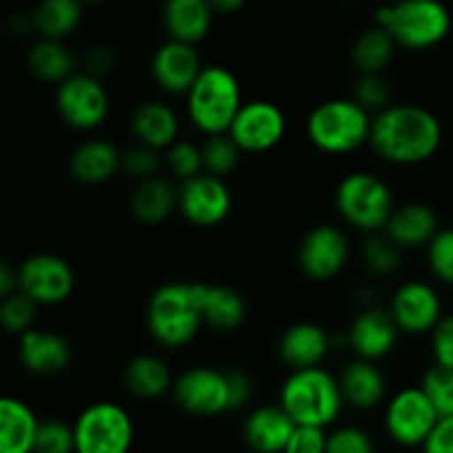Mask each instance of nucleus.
I'll return each mask as SVG.
<instances>
[{"mask_svg": "<svg viewBox=\"0 0 453 453\" xmlns=\"http://www.w3.org/2000/svg\"><path fill=\"white\" fill-rule=\"evenodd\" d=\"M217 13H234L246 4V0H211Z\"/></svg>", "mask_w": 453, "mask_h": 453, "instance_id": "50", "label": "nucleus"}, {"mask_svg": "<svg viewBox=\"0 0 453 453\" xmlns=\"http://www.w3.org/2000/svg\"><path fill=\"white\" fill-rule=\"evenodd\" d=\"M20 292L38 305H60L73 295L75 273L71 264L53 252H38L27 257L18 268Z\"/></svg>", "mask_w": 453, "mask_h": 453, "instance_id": "12", "label": "nucleus"}, {"mask_svg": "<svg viewBox=\"0 0 453 453\" xmlns=\"http://www.w3.org/2000/svg\"><path fill=\"white\" fill-rule=\"evenodd\" d=\"M197 299L203 326H211L212 330L233 332L246 321V299L233 288L197 283Z\"/></svg>", "mask_w": 453, "mask_h": 453, "instance_id": "27", "label": "nucleus"}, {"mask_svg": "<svg viewBox=\"0 0 453 453\" xmlns=\"http://www.w3.org/2000/svg\"><path fill=\"white\" fill-rule=\"evenodd\" d=\"M203 71L195 44L168 38L150 60V75L162 91L171 96H186Z\"/></svg>", "mask_w": 453, "mask_h": 453, "instance_id": "17", "label": "nucleus"}, {"mask_svg": "<svg viewBox=\"0 0 453 453\" xmlns=\"http://www.w3.org/2000/svg\"><path fill=\"white\" fill-rule=\"evenodd\" d=\"M354 100L372 115H376L392 104V87L383 78V73H361L354 87Z\"/></svg>", "mask_w": 453, "mask_h": 453, "instance_id": "39", "label": "nucleus"}, {"mask_svg": "<svg viewBox=\"0 0 453 453\" xmlns=\"http://www.w3.org/2000/svg\"><path fill=\"white\" fill-rule=\"evenodd\" d=\"M180 206V188L166 177H149L135 186L131 195V212L140 224L157 226L173 215Z\"/></svg>", "mask_w": 453, "mask_h": 453, "instance_id": "29", "label": "nucleus"}, {"mask_svg": "<svg viewBox=\"0 0 453 453\" xmlns=\"http://www.w3.org/2000/svg\"><path fill=\"white\" fill-rule=\"evenodd\" d=\"M420 388L434 403L441 418L453 416V370L434 363V367H429L423 374Z\"/></svg>", "mask_w": 453, "mask_h": 453, "instance_id": "37", "label": "nucleus"}, {"mask_svg": "<svg viewBox=\"0 0 453 453\" xmlns=\"http://www.w3.org/2000/svg\"><path fill=\"white\" fill-rule=\"evenodd\" d=\"M242 106V87L237 75L221 65L203 66L199 78L186 93L190 122L203 135L228 133Z\"/></svg>", "mask_w": 453, "mask_h": 453, "instance_id": "4", "label": "nucleus"}, {"mask_svg": "<svg viewBox=\"0 0 453 453\" xmlns=\"http://www.w3.org/2000/svg\"><path fill=\"white\" fill-rule=\"evenodd\" d=\"M40 420L18 398L0 401V453H34Z\"/></svg>", "mask_w": 453, "mask_h": 453, "instance_id": "28", "label": "nucleus"}, {"mask_svg": "<svg viewBox=\"0 0 453 453\" xmlns=\"http://www.w3.org/2000/svg\"><path fill=\"white\" fill-rule=\"evenodd\" d=\"M84 4H100V3H104V0H82Z\"/></svg>", "mask_w": 453, "mask_h": 453, "instance_id": "51", "label": "nucleus"}, {"mask_svg": "<svg viewBox=\"0 0 453 453\" xmlns=\"http://www.w3.org/2000/svg\"><path fill=\"white\" fill-rule=\"evenodd\" d=\"M175 403L190 416L211 418L230 411L228 372L212 367H190L173 385Z\"/></svg>", "mask_w": 453, "mask_h": 453, "instance_id": "11", "label": "nucleus"}, {"mask_svg": "<svg viewBox=\"0 0 453 453\" xmlns=\"http://www.w3.org/2000/svg\"><path fill=\"white\" fill-rule=\"evenodd\" d=\"M211 0H166L164 3V27L168 38L197 44L208 35L215 16Z\"/></svg>", "mask_w": 453, "mask_h": 453, "instance_id": "26", "label": "nucleus"}, {"mask_svg": "<svg viewBox=\"0 0 453 453\" xmlns=\"http://www.w3.org/2000/svg\"><path fill=\"white\" fill-rule=\"evenodd\" d=\"M401 250L403 248L385 230H379V233H367L361 255L370 273L392 274L401 265Z\"/></svg>", "mask_w": 453, "mask_h": 453, "instance_id": "34", "label": "nucleus"}, {"mask_svg": "<svg viewBox=\"0 0 453 453\" xmlns=\"http://www.w3.org/2000/svg\"><path fill=\"white\" fill-rule=\"evenodd\" d=\"M374 115L354 97L321 102L308 118V140L327 155H345L370 144Z\"/></svg>", "mask_w": 453, "mask_h": 453, "instance_id": "5", "label": "nucleus"}, {"mask_svg": "<svg viewBox=\"0 0 453 453\" xmlns=\"http://www.w3.org/2000/svg\"><path fill=\"white\" fill-rule=\"evenodd\" d=\"M398 42L385 27H370L352 44V62L358 73H383L392 62Z\"/></svg>", "mask_w": 453, "mask_h": 453, "instance_id": "33", "label": "nucleus"}, {"mask_svg": "<svg viewBox=\"0 0 453 453\" xmlns=\"http://www.w3.org/2000/svg\"><path fill=\"white\" fill-rule=\"evenodd\" d=\"M385 29L394 35L398 47L425 51L449 35L451 13L441 0H398L389 4Z\"/></svg>", "mask_w": 453, "mask_h": 453, "instance_id": "7", "label": "nucleus"}, {"mask_svg": "<svg viewBox=\"0 0 453 453\" xmlns=\"http://www.w3.org/2000/svg\"><path fill=\"white\" fill-rule=\"evenodd\" d=\"M336 211L361 233L385 230L394 208L392 188L372 173L357 171L345 175L336 186Z\"/></svg>", "mask_w": 453, "mask_h": 453, "instance_id": "6", "label": "nucleus"}, {"mask_svg": "<svg viewBox=\"0 0 453 453\" xmlns=\"http://www.w3.org/2000/svg\"><path fill=\"white\" fill-rule=\"evenodd\" d=\"M441 144V119L425 106L389 104L372 119L370 146L389 164H423L438 153Z\"/></svg>", "mask_w": 453, "mask_h": 453, "instance_id": "1", "label": "nucleus"}, {"mask_svg": "<svg viewBox=\"0 0 453 453\" xmlns=\"http://www.w3.org/2000/svg\"><path fill=\"white\" fill-rule=\"evenodd\" d=\"M330 334L317 323H296L283 332L279 341V357L292 370L319 367L330 352Z\"/></svg>", "mask_w": 453, "mask_h": 453, "instance_id": "21", "label": "nucleus"}, {"mask_svg": "<svg viewBox=\"0 0 453 453\" xmlns=\"http://www.w3.org/2000/svg\"><path fill=\"white\" fill-rule=\"evenodd\" d=\"M180 212L188 224L212 228L226 221L233 208V193L224 177L199 173L180 186Z\"/></svg>", "mask_w": 453, "mask_h": 453, "instance_id": "13", "label": "nucleus"}, {"mask_svg": "<svg viewBox=\"0 0 453 453\" xmlns=\"http://www.w3.org/2000/svg\"><path fill=\"white\" fill-rule=\"evenodd\" d=\"M441 414L423 388H407L394 394L385 411V429L401 447H423L436 429Z\"/></svg>", "mask_w": 453, "mask_h": 453, "instance_id": "10", "label": "nucleus"}, {"mask_svg": "<svg viewBox=\"0 0 453 453\" xmlns=\"http://www.w3.org/2000/svg\"><path fill=\"white\" fill-rule=\"evenodd\" d=\"M18 358L29 374L56 376L69 367L71 345L58 332L31 327L18 339Z\"/></svg>", "mask_w": 453, "mask_h": 453, "instance_id": "19", "label": "nucleus"}, {"mask_svg": "<svg viewBox=\"0 0 453 453\" xmlns=\"http://www.w3.org/2000/svg\"><path fill=\"white\" fill-rule=\"evenodd\" d=\"M34 453H75L73 425L58 418L40 420Z\"/></svg>", "mask_w": 453, "mask_h": 453, "instance_id": "38", "label": "nucleus"}, {"mask_svg": "<svg viewBox=\"0 0 453 453\" xmlns=\"http://www.w3.org/2000/svg\"><path fill=\"white\" fill-rule=\"evenodd\" d=\"M394 321L401 332L411 336L432 334L434 327L442 319V303L438 292L425 281H407L394 292L389 305Z\"/></svg>", "mask_w": 453, "mask_h": 453, "instance_id": "16", "label": "nucleus"}, {"mask_svg": "<svg viewBox=\"0 0 453 453\" xmlns=\"http://www.w3.org/2000/svg\"><path fill=\"white\" fill-rule=\"evenodd\" d=\"M296 423L281 405L257 407L243 423V441L255 453H283Z\"/></svg>", "mask_w": 453, "mask_h": 453, "instance_id": "20", "label": "nucleus"}, {"mask_svg": "<svg viewBox=\"0 0 453 453\" xmlns=\"http://www.w3.org/2000/svg\"><path fill=\"white\" fill-rule=\"evenodd\" d=\"M162 166H166V157L162 155V150L140 144V142L122 155V168L137 181L159 175Z\"/></svg>", "mask_w": 453, "mask_h": 453, "instance_id": "41", "label": "nucleus"}, {"mask_svg": "<svg viewBox=\"0 0 453 453\" xmlns=\"http://www.w3.org/2000/svg\"><path fill=\"white\" fill-rule=\"evenodd\" d=\"M20 290V277H18V268H13L9 261H3L0 265V295L9 296L13 292Z\"/></svg>", "mask_w": 453, "mask_h": 453, "instance_id": "49", "label": "nucleus"}, {"mask_svg": "<svg viewBox=\"0 0 453 453\" xmlns=\"http://www.w3.org/2000/svg\"><path fill=\"white\" fill-rule=\"evenodd\" d=\"M438 217L434 208L423 202H410L394 208L385 233L403 248V250H416V248L429 246L438 233Z\"/></svg>", "mask_w": 453, "mask_h": 453, "instance_id": "23", "label": "nucleus"}, {"mask_svg": "<svg viewBox=\"0 0 453 453\" xmlns=\"http://www.w3.org/2000/svg\"><path fill=\"white\" fill-rule=\"evenodd\" d=\"M122 168V153L106 140H87L71 153L69 171L80 184L97 186Z\"/></svg>", "mask_w": 453, "mask_h": 453, "instance_id": "24", "label": "nucleus"}, {"mask_svg": "<svg viewBox=\"0 0 453 453\" xmlns=\"http://www.w3.org/2000/svg\"><path fill=\"white\" fill-rule=\"evenodd\" d=\"M27 66L42 82L60 84L75 73L78 62L65 40L40 38L27 53Z\"/></svg>", "mask_w": 453, "mask_h": 453, "instance_id": "31", "label": "nucleus"}, {"mask_svg": "<svg viewBox=\"0 0 453 453\" xmlns=\"http://www.w3.org/2000/svg\"><path fill=\"white\" fill-rule=\"evenodd\" d=\"M82 0H40L34 16V31L40 38L65 40L82 22Z\"/></svg>", "mask_w": 453, "mask_h": 453, "instance_id": "32", "label": "nucleus"}, {"mask_svg": "<svg viewBox=\"0 0 453 453\" xmlns=\"http://www.w3.org/2000/svg\"><path fill=\"white\" fill-rule=\"evenodd\" d=\"M75 453H128L133 420L122 405L100 401L88 405L73 423Z\"/></svg>", "mask_w": 453, "mask_h": 453, "instance_id": "8", "label": "nucleus"}, {"mask_svg": "<svg viewBox=\"0 0 453 453\" xmlns=\"http://www.w3.org/2000/svg\"><path fill=\"white\" fill-rule=\"evenodd\" d=\"M283 453H327L326 427L314 425H296L290 442Z\"/></svg>", "mask_w": 453, "mask_h": 453, "instance_id": "44", "label": "nucleus"}, {"mask_svg": "<svg viewBox=\"0 0 453 453\" xmlns=\"http://www.w3.org/2000/svg\"><path fill=\"white\" fill-rule=\"evenodd\" d=\"M228 372V383H230V411H237L248 405L252 398V380L246 372L242 370H226Z\"/></svg>", "mask_w": 453, "mask_h": 453, "instance_id": "47", "label": "nucleus"}, {"mask_svg": "<svg viewBox=\"0 0 453 453\" xmlns=\"http://www.w3.org/2000/svg\"><path fill=\"white\" fill-rule=\"evenodd\" d=\"M327 453H376V445L365 429L339 427L327 434Z\"/></svg>", "mask_w": 453, "mask_h": 453, "instance_id": "43", "label": "nucleus"}, {"mask_svg": "<svg viewBox=\"0 0 453 453\" xmlns=\"http://www.w3.org/2000/svg\"><path fill=\"white\" fill-rule=\"evenodd\" d=\"M423 453H453V416L438 420L436 429L423 445Z\"/></svg>", "mask_w": 453, "mask_h": 453, "instance_id": "48", "label": "nucleus"}, {"mask_svg": "<svg viewBox=\"0 0 453 453\" xmlns=\"http://www.w3.org/2000/svg\"><path fill=\"white\" fill-rule=\"evenodd\" d=\"M432 352L436 365L453 370V314L442 317L432 330Z\"/></svg>", "mask_w": 453, "mask_h": 453, "instance_id": "45", "label": "nucleus"}, {"mask_svg": "<svg viewBox=\"0 0 453 453\" xmlns=\"http://www.w3.org/2000/svg\"><path fill=\"white\" fill-rule=\"evenodd\" d=\"M35 314H38V303L20 290L4 296L0 303V321L9 334L22 336L29 332L35 323Z\"/></svg>", "mask_w": 453, "mask_h": 453, "instance_id": "36", "label": "nucleus"}, {"mask_svg": "<svg viewBox=\"0 0 453 453\" xmlns=\"http://www.w3.org/2000/svg\"><path fill=\"white\" fill-rule=\"evenodd\" d=\"M429 270L447 286H453V228L438 230L427 246Z\"/></svg>", "mask_w": 453, "mask_h": 453, "instance_id": "42", "label": "nucleus"}, {"mask_svg": "<svg viewBox=\"0 0 453 453\" xmlns=\"http://www.w3.org/2000/svg\"><path fill=\"white\" fill-rule=\"evenodd\" d=\"M166 168L177 177V180L186 181L190 177L199 175L203 171V150L202 146L193 144V142H180L177 140L171 149H166Z\"/></svg>", "mask_w": 453, "mask_h": 453, "instance_id": "40", "label": "nucleus"}, {"mask_svg": "<svg viewBox=\"0 0 453 453\" xmlns=\"http://www.w3.org/2000/svg\"><path fill=\"white\" fill-rule=\"evenodd\" d=\"M84 66H87V73L96 75V78H104L113 71L115 51L109 44H96V47L88 49L87 58H84Z\"/></svg>", "mask_w": 453, "mask_h": 453, "instance_id": "46", "label": "nucleus"}, {"mask_svg": "<svg viewBox=\"0 0 453 453\" xmlns=\"http://www.w3.org/2000/svg\"><path fill=\"white\" fill-rule=\"evenodd\" d=\"M279 405L296 425L327 427L341 416L345 405L339 379L319 367L292 370L279 394Z\"/></svg>", "mask_w": 453, "mask_h": 453, "instance_id": "3", "label": "nucleus"}, {"mask_svg": "<svg viewBox=\"0 0 453 453\" xmlns=\"http://www.w3.org/2000/svg\"><path fill=\"white\" fill-rule=\"evenodd\" d=\"M286 115L274 102L252 100L239 109L228 135L243 153H265L286 135Z\"/></svg>", "mask_w": 453, "mask_h": 453, "instance_id": "14", "label": "nucleus"}, {"mask_svg": "<svg viewBox=\"0 0 453 453\" xmlns=\"http://www.w3.org/2000/svg\"><path fill=\"white\" fill-rule=\"evenodd\" d=\"M203 150V171L211 175L226 177L237 168L239 155L243 153L237 146V142L228 135V133H219V135H208L206 144L202 146Z\"/></svg>", "mask_w": 453, "mask_h": 453, "instance_id": "35", "label": "nucleus"}, {"mask_svg": "<svg viewBox=\"0 0 453 453\" xmlns=\"http://www.w3.org/2000/svg\"><path fill=\"white\" fill-rule=\"evenodd\" d=\"M349 259V242L336 226H314L299 246V268L312 281H332Z\"/></svg>", "mask_w": 453, "mask_h": 453, "instance_id": "15", "label": "nucleus"}, {"mask_svg": "<svg viewBox=\"0 0 453 453\" xmlns=\"http://www.w3.org/2000/svg\"><path fill=\"white\" fill-rule=\"evenodd\" d=\"M56 109L66 127L75 131H93L109 118L111 97L102 78L84 71L58 84Z\"/></svg>", "mask_w": 453, "mask_h": 453, "instance_id": "9", "label": "nucleus"}, {"mask_svg": "<svg viewBox=\"0 0 453 453\" xmlns=\"http://www.w3.org/2000/svg\"><path fill=\"white\" fill-rule=\"evenodd\" d=\"M131 131L140 144L157 150L171 149L180 135V118L168 104L157 100L142 102L131 118Z\"/></svg>", "mask_w": 453, "mask_h": 453, "instance_id": "25", "label": "nucleus"}, {"mask_svg": "<svg viewBox=\"0 0 453 453\" xmlns=\"http://www.w3.org/2000/svg\"><path fill=\"white\" fill-rule=\"evenodd\" d=\"M122 376L124 388L135 398H144V401H153L166 392H173V385H175L168 363L153 354L133 357L124 367Z\"/></svg>", "mask_w": 453, "mask_h": 453, "instance_id": "30", "label": "nucleus"}, {"mask_svg": "<svg viewBox=\"0 0 453 453\" xmlns=\"http://www.w3.org/2000/svg\"><path fill=\"white\" fill-rule=\"evenodd\" d=\"M339 385L345 405H352L354 410H374L388 396V379L374 361L365 358L348 363L341 372Z\"/></svg>", "mask_w": 453, "mask_h": 453, "instance_id": "22", "label": "nucleus"}, {"mask_svg": "<svg viewBox=\"0 0 453 453\" xmlns=\"http://www.w3.org/2000/svg\"><path fill=\"white\" fill-rule=\"evenodd\" d=\"M146 326L155 343L180 349L197 339L203 326L197 283H164L153 292L146 308Z\"/></svg>", "mask_w": 453, "mask_h": 453, "instance_id": "2", "label": "nucleus"}, {"mask_svg": "<svg viewBox=\"0 0 453 453\" xmlns=\"http://www.w3.org/2000/svg\"><path fill=\"white\" fill-rule=\"evenodd\" d=\"M401 327L394 321L392 312L370 305L357 314L348 332V343L357 358L365 361H380L394 352L398 343Z\"/></svg>", "mask_w": 453, "mask_h": 453, "instance_id": "18", "label": "nucleus"}]
</instances>
